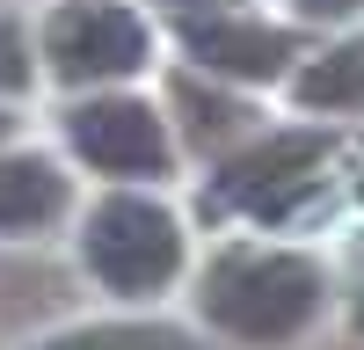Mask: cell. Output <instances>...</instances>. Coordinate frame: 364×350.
<instances>
[{
    "label": "cell",
    "instance_id": "30bf717a",
    "mask_svg": "<svg viewBox=\"0 0 364 350\" xmlns=\"http://www.w3.org/2000/svg\"><path fill=\"white\" fill-rule=\"evenodd\" d=\"M44 350H190L175 329H80V336H58Z\"/></svg>",
    "mask_w": 364,
    "mask_h": 350
},
{
    "label": "cell",
    "instance_id": "8992f818",
    "mask_svg": "<svg viewBox=\"0 0 364 350\" xmlns=\"http://www.w3.org/2000/svg\"><path fill=\"white\" fill-rule=\"evenodd\" d=\"M182 44H190V58H197V66L226 73V80H277L291 58H299L291 29L255 22V15H204V22H190V29H182Z\"/></svg>",
    "mask_w": 364,
    "mask_h": 350
},
{
    "label": "cell",
    "instance_id": "3957f363",
    "mask_svg": "<svg viewBox=\"0 0 364 350\" xmlns=\"http://www.w3.org/2000/svg\"><path fill=\"white\" fill-rule=\"evenodd\" d=\"M146 22L117 0H58L44 22V58L58 80H124L146 66Z\"/></svg>",
    "mask_w": 364,
    "mask_h": 350
},
{
    "label": "cell",
    "instance_id": "7c38bea8",
    "mask_svg": "<svg viewBox=\"0 0 364 350\" xmlns=\"http://www.w3.org/2000/svg\"><path fill=\"white\" fill-rule=\"evenodd\" d=\"M299 8H306V15H357L364 0H299Z\"/></svg>",
    "mask_w": 364,
    "mask_h": 350
},
{
    "label": "cell",
    "instance_id": "8fae6325",
    "mask_svg": "<svg viewBox=\"0 0 364 350\" xmlns=\"http://www.w3.org/2000/svg\"><path fill=\"white\" fill-rule=\"evenodd\" d=\"M29 88V44H22V22L0 15V95H22Z\"/></svg>",
    "mask_w": 364,
    "mask_h": 350
},
{
    "label": "cell",
    "instance_id": "277c9868",
    "mask_svg": "<svg viewBox=\"0 0 364 350\" xmlns=\"http://www.w3.org/2000/svg\"><path fill=\"white\" fill-rule=\"evenodd\" d=\"M321 161H328V139H321V132H269V139H255L240 161H226L219 197L240 204V212L277 219V212H291V204L314 190Z\"/></svg>",
    "mask_w": 364,
    "mask_h": 350
},
{
    "label": "cell",
    "instance_id": "ba28073f",
    "mask_svg": "<svg viewBox=\"0 0 364 350\" xmlns=\"http://www.w3.org/2000/svg\"><path fill=\"white\" fill-rule=\"evenodd\" d=\"M299 102L306 110H364V37L321 51L306 73H299Z\"/></svg>",
    "mask_w": 364,
    "mask_h": 350
},
{
    "label": "cell",
    "instance_id": "9c48e42d",
    "mask_svg": "<svg viewBox=\"0 0 364 350\" xmlns=\"http://www.w3.org/2000/svg\"><path fill=\"white\" fill-rule=\"evenodd\" d=\"M175 102L190 110V132H197L204 146H211V139H226V132H240V124H248V110H240V102H226V95H204L197 80H182V88H175Z\"/></svg>",
    "mask_w": 364,
    "mask_h": 350
},
{
    "label": "cell",
    "instance_id": "5bb4252c",
    "mask_svg": "<svg viewBox=\"0 0 364 350\" xmlns=\"http://www.w3.org/2000/svg\"><path fill=\"white\" fill-rule=\"evenodd\" d=\"M0 132H8V110H0Z\"/></svg>",
    "mask_w": 364,
    "mask_h": 350
},
{
    "label": "cell",
    "instance_id": "4fadbf2b",
    "mask_svg": "<svg viewBox=\"0 0 364 350\" xmlns=\"http://www.w3.org/2000/svg\"><path fill=\"white\" fill-rule=\"evenodd\" d=\"M175 8H211V0H175Z\"/></svg>",
    "mask_w": 364,
    "mask_h": 350
},
{
    "label": "cell",
    "instance_id": "52a82bcc",
    "mask_svg": "<svg viewBox=\"0 0 364 350\" xmlns=\"http://www.w3.org/2000/svg\"><path fill=\"white\" fill-rule=\"evenodd\" d=\"M66 212V175L37 154H8L0 161V233H37Z\"/></svg>",
    "mask_w": 364,
    "mask_h": 350
},
{
    "label": "cell",
    "instance_id": "7a4b0ae2",
    "mask_svg": "<svg viewBox=\"0 0 364 350\" xmlns=\"http://www.w3.org/2000/svg\"><path fill=\"white\" fill-rule=\"evenodd\" d=\"M80 248H87V270L109 292H139V299L175 285V270H182V226L154 197H102Z\"/></svg>",
    "mask_w": 364,
    "mask_h": 350
},
{
    "label": "cell",
    "instance_id": "5b68a950",
    "mask_svg": "<svg viewBox=\"0 0 364 350\" xmlns=\"http://www.w3.org/2000/svg\"><path fill=\"white\" fill-rule=\"evenodd\" d=\"M66 132H73V146H80V161L102 168V175H168V161H175L168 124H161L146 102H132V95L80 102V110L66 117Z\"/></svg>",
    "mask_w": 364,
    "mask_h": 350
},
{
    "label": "cell",
    "instance_id": "6da1fadb",
    "mask_svg": "<svg viewBox=\"0 0 364 350\" xmlns=\"http://www.w3.org/2000/svg\"><path fill=\"white\" fill-rule=\"evenodd\" d=\"M197 299L211 314V329H226L240 343H291L321 314V270L284 248H226Z\"/></svg>",
    "mask_w": 364,
    "mask_h": 350
}]
</instances>
